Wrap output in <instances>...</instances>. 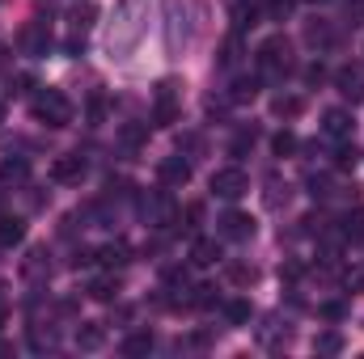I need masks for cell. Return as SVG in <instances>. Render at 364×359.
Wrapping results in <instances>:
<instances>
[{"label": "cell", "mask_w": 364, "mask_h": 359, "mask_svg": "<svg viewBox=\"0 0 364 359\" xmlns=\"http://www.w3.org/2000/svg\"><path fill=\"white\" fill-rule=\"evenodd\" d=\"M140 38H144V9H140V0H123L119 13H114V26H110V34H106L110 60L132 55V51L140 47Z\"/></svg>", "instance_id": "1"}, {"label": "cell", "mask_w": 364, "mask_h": 359, "mask_svg": "<svg viewBox=\"0 0 364 359\" xmlns=\"http://www.w3.org/2000/svg\"><path fill=\"white\" fill-rule=\"evenodd\" d=\"M30 110H34V118L47 123V127H68V123H73V101L60 89H43L30 101Z\"/></svg>", "instance_id": "2"}, {"label": "cell", "mask_w": 364, "mask_h": 359, "mask_svg": "<svg viewBox=\"0 0 364 359\" xmlns=\"http://www.w3.org/2000/svg\"><path fill=\"white\" fill-rule=\"evenodd\" d=\"M292 55V43L284 38V34H272L267 43H259V51H255V64H259V72H272V77H279V72H288V60Z\"/></svg>", "instance_id": "3"}, {"label": "cell", "mask_w": 364, "mask_h": 359, "mask_svg": "<svg viewBox=\"0 0 364 359\" xmlns=\"http://www.w3.org/2000/svg\"><path fill=\"white\" fill-rule=\"evenodd\" d=\"M246 190H250V178H246V170H237V165H225V170L212 174V194H216V199L237 203Z\"/></svg>", "instance_id": "4"}, {"label": "cell", "mask_w": 364, "mask_h": 359, "mask_svg": "<svg viewBox=\"0 0 364 359\" xmlns=\"http://www.w3.org/2000/svg\"><path fill=\"white\" fill-rule=\"evenodd\" d=\"M178 85L174 81H161L157 85V101H153V123L157 127H174L178 123Z\"/></svg>", "instance_id": "5"}, {"label": "cell", "mask_w": 364, "mask_h": 359, "mask_svg": "<svg viewBox=\"0 0 364 359\" xmlns=\"http://www.w3.org/2000/svg\"><path fill=\"white\" fill-rule=\"evenodd\" d=\"M216 233H220L225 241H250V237H255V220H250L246 211H225L220 224H216Z\"/></svg>", "instance_id": "6"}, {"label": "cell", "mask_w": 364, "mask_h": 359, "mask_svg": "<svg viewBox=\"0 0 364 359\" xmlns=\"http://www.w3.org/2000/svg\"><path fill=\"white\" fill-rule=\"evenodd\" d=\"M335 89L343 93L352 106L364 101V68H352V64H348V68H339V72H335Z\"/></svg>", "instance_id": "7"}, {"label": "cell", "mask_w": 364, "mask_h": 359, "mask_svg": "<svg viewBox=\"0 0 364 359\" xmlns=\"http://www.w3.org/2000/svg\"><path fill=\"white\" fill-rule=\"evenodd\" d=\"M47 47H51L47 21H30V26L21 30V51H26V55H47Z\"/></svg>", "instance_id": "8"}, {"label": "cell", "mask_w": 364, "mask_h": 359, "mask_svg": "<svg viewBox=\"0 0 364 359\" xmlns=\"http://www.w3.org/2000/svg\"><path fill=\"white\" fill-rule=\"evenodd\" d=\"M157 178H161V186H186V182H191V161L166 157V161L157 165Z\"/></svg>", "instance_id": "9"}, {"label": "cell", "mask_w": 364, "mask_h": 359, "mask_svg": "<svg viewBox=\"0 0 364 359\" xmlns=\"http://www.w3.org/2000/svg\"><path fill=\"white\" fill-rule=\"evenodd\" d=\"M51 178L64 182V186H81V178H85V161H81V157H60V161L51 165Z\"/></svg>", "instance_id": "10"}, {"label": "cell", "mask_w": 364, "mask_h": 359, "mask_svg": "<svg viewBox=\"0 0 364 359\" xmlns=\"http://www.w3.org/2000/svg\"><path fill=\"white\" fill-rule=\"evenodd\" d=\"M352 127H356V123H352V114H348V110H326V114H322V131H326V136H335V140H348V136H352Z\"/></svg>", "instance_id": "11"}, {"label": "cell", "mask_w": 364, "mask_h": 359, "mask_svg": "<svg viewBox=\"0 0 364 359\" xmlns=\"http://www.w3.org/2000/svg\"><path fill=\"white\" fill-rule=\"evenodd\" d=\"M102 343H106V326L102 321H81L77 326V347L81 351H97Z\"/></svg>", "instance_id": "12"}, {"label": "cell", "mask_w": 364, "mask_h": 359, "mask_svg": "<svg viewBox=\"0 0 364 359\" xmlns=\"http://www.w3.org/2000/svg\"><path fill=\"white\" fill-rule=\"evenodd\" d=\"M119 292H123L119 275H97V279L90 283V296H93V300H102V304H110V300H114Z\"/></svg>", "instance_id": "13"}, {"label": "cell", "mask_w": 364, "mask_h": 359, "mask_svg": "<svg viewBox=\"0 0 364 359\" xmlns=\"http://www.w3.org/2000/svg\"><path fill=\"white\" fill-rule=\"evenodd\" d=\"M127 258H132V245L127 241H110V245L97 250V263H106V267H123Z\"/></svg>", "instance_id": "14"}, {"label": "cell", "mask_w": 364, "mask_h": 359, "mask_svg": "<svg viewBox=\"0 0 364 359\" xmlns=\"http://www.w3.org/2000/svg\"><path fill=\"white\" fill-rule=\"evenodd\" d=\"M216 258H220V245H216V241H208V237H199V241L191 245V263H195V267H212Z\"/></svg>", "instance_id": "15"}, {"label": "cell", "mask_w": 364, "mask_h": 359, "mask_svg": "<svg viewBox=\"0 0 364 359\" xmlns=\"http://www.w3.org/2000/svg\"><path fill=\"white\" fill-rule=\"evenodd\" d=\"M149 351H153V334H149V330H136V334H127V338H123V355H127V359L149 355Z\"/></svg>", "instance_id": "16"}, {"label": "cell", "mask_w": 364, "mask_h": 359, "mask_svg": "<svg viewBox=\"0 0 364 359\" xmlns=\"http://www.w3.org/2000/svg\"><path fill=\"white\" fill-rule=\"evenodd\" d=\"M26 241V224L17 216H4L0 220V245H21Z\"/></svg>", "instance_id": "17"}, {"label": "cell", "mask_w": 364, "mask_h": 359, "mask_svg": "<svg viewBox=\"0 0 364 359\" xmlns=\"http://www.w3.org/2000/svg\"><path fill=\"white\" fill-rule=\"evenodd\" d=\"M225 317H229V326H250L255 309H250V300H229L225 304Z\"/></svg>", "instance_id": "18"}, {"label": "cell", "mask_w": 364, "mask_h": 359, "mask_svg": "<svg viewBox=\"0 0 364 359\" xmlns=\"http://www.w3.org/2000/svg\"><path fill=\"white\" fill-rule=\"evenodd\" d=\"M26 178H30V165H26L21 157H17V161H0V182H4V186L26 182Z\"/></svg>", "instance_id": "19"}, {"label": "cell", "mask_w": 364, "mask_h": 359, "mask_svg": "<svg viewBox=\"0 0 364 359\" xmlns=\"http://www.w3.org/2000/svg\"><path fill=\"white\" fill-rule=\"evenodd\" d=\"M255 93H259V77H237L229 101H255Z\"/></svg>", "instance_id": "20"}, {"label": "cell", "mask_w": 364, "mask_h": 359, "mask_svg": "<svg viewBox=\"0 0 364 359\" xmlns=\"http://www.w3.org/2000/svg\"><path fill=\"white\" fill-rule=\"evenodd\" d=\"M301 106H305V101H301V97H292V93H279V97L272 101V110L279 114V118H296V114H301Z\"/></svg>", "instance_id": "21"}, {"label": "cell", "mask_w": 364, "mask_h": 359, "mask_svg": "<svg viewBox=\"0 0 364 359\" xmlns=\"http://www.w3.org/2000/svg\"><path fill=\"white\" fill-rule=\"evenodd\" d=\"M314 351H318V355H339V351H343V338H339L335 330H326V334L314 338Z\"/></svg>", "instance_id": "22"}, {"label": "cell", "mask_w": 364, "mask_h": 359, "mask_svg": "<svg viewBox=\"0 0 364 359\" xmlns=\"http://www.w3.org/2000/svg\"><path fill=\"white\" fill-rule=\"evenodd\" d=\"M93 17H97V9H93V4H81V9H73V17H68V21H73V30H77V34H85V30L93 26Z\"/></svg>", "instance_id": "23"}, {"label": "cell", "mask_w": 364, "mask_h": 359, "mask_svg": "<svg viewBox=\"0 0 364 359\" xmlns=\"http://www.w3.org/2000/svg\"><path fill=\"white\" fill-rule=\"evenodd\" d=\"M229 279H233L237 287H250V283L259 279V270H255V267H246V263H229Z\"/></svg>", "instance_id": "24"}, {"label": "cell", "mask_w": 364, "mask_h": 359, "mask_svg": "<svg viewBox=\"0 0 364 359\" xmlns=\"http://www.w3.org/2000/svg\"><path fill=\"white\" fill-rule=\"evenodd\" d=\"M343 237H352V241H364V207H356V211L343 220Z\"/></svg>", "instance_id": "25"}, {"label": "cell", "mask_w": 364, "mask_h": 359, "mask_svg": "<svg viewBox=\"0 0 364 359\" xmlns=\"http://www.w3.org/2000/svg\"><path fill=\"white\" fill-rule=\"evenodd\" d=\"M305 43H309V47H326V43H331V26H326V21L305 26Z\"/></svg>", "instance_id": "26"}, {"label": "cell", "mask_w": 364, "mask_h": 359, "mask_svg": "<svg viewBox=\"0 0 364 359\" xmlns=\"http://www.w3.org/2000/svg\"><path fill=\"white\" fill-rule=\"evenodd\" d=\"M272 153H275V157H288V153H296V136H292V131H279V136L272 140Z\"/></svg>", "instance_id": "27"}, {"label": "cell", "mask_w": 364, "mask_h": 359, "mask_svg": "<svg viewBox=\"0 0 364 359\" xmlns=\"http://www.w3.org/2000/svg\"><path fill=\"white\" fill-rule=\"evenodd\" d=\"M292 4H296V0H267V17H272V21H288Z\"/></svg>", "instance_id": "28"}, {"label": "cell", "mask_w": 364, "mask_h": 359, "mask_svg": "<svg viewBox=\"0 0 364 359\" xmlns=\"http://www.w3.org/2000/svg\"><path fill=\"white\" fill-rule=\"evenodd\" d=\"M352 165H356V144H343L335 153V170H352Z\"/></svg>", "instance_id": "29"}, {"label": "cell", "mask_w": 364, "mask_h": 359, "mask_svg": "<svg viewBox=\"0 0 364 359\" xmlns=\"http://www.w3.org/2000/svg\"><path fill=\"white\" fill-rule=\"evenodd\" d=\"M255 140H259L255 131H242V136L233 140V148H229V153H233V157H242V153H250V148H255Z\"/></svg>", "instance_id": "30"}, {"label": "cell", "mask_w": 364, "mask_h": 359, "mask_svg": "<svg viewBox=\"0 0 364 359\" xmlns=\"http://www.w3.org/2000/svg\"><path fill=\"white\" fill-rule=\"evenodd\" d=\"M203 220V203H186V233H195Z\"/></svg>", "instance_id": "31"}, {"label": "cell", "mask_w": 364, "mask_h": 359, "mask_svg": "<svg viewBox=\"0 0 364 359\" xmlns=\"http://www.w3.org/2000/svg\"><path fill=\"white\" fill-rule=\"evenodd\" d=\"M318 313H322V317H326V321H343V317H348V309H343V304H339V300H331V304H322V309H318Z\"/></svg>", "instance_id": "32"}, {"label": "cell", "mask_w": 364, "mask_h": 359, "mask_svg": "<svg viewBox=\"0 0 364 359\" xmlns=\"http://www.w3.org/2000/svg\"><path fill=\"white\" fill-rule=\"evenodd\" d=\"M322 77H326L322 64H309V68H305V81H309V85H322Z\"/></svg>", "instance_id": "33"}, {"label": "cell", "mask_w": 364, "mask_h": 359, "mask_svg": "<svg viewBox=\"0 0 364 359\" xmlns=\"http://www.w3.org/2000/svg\"><path fill=\"white\" fill-rule=\"evenodd\" d=\"M301 263H284V267H279V279H288V283H292V279H301Z\"/></svg>", "instance_id": "34"}, {"label": "cell", "mask_w": 364, "mask_h": 359, "mask_svg": "<svg viewBox=\"0 0 364 359\" xmlns=\"http://www.w3.org/2000/svg\"><path fill=\"white\" fill-rule=\"evenodd\" d=\"M123 140H127V144H132V148H136V144H140V140H144V127H127V131H123Z\"/></svg>", "instance_id": "35"}, {"label": "cell", "mask_w": 364, "mask_h": 359, "mask_svg": "<svg viewBox=\"0 0 364 359\" xmlns=\"http://www.w3.org/2000/svg\"><path fill=\"white\" fill-rule=\"evenodd\" d=\"M90 123H93V127L102 123V97H93V101H90Z\"/></svg>", "instance_id": "36"}, {"label": "cell", "mask_w": 364, "mask_h": 359, "mask_svg": "<svg viewBox=\"0 0 364 359\" xmlns=\"http://www.w3.org/2000/svg\"><path fill=\"white\" fill-rule=\"evenodd\" d=\"M348 283H352L356 292H364V270H356V275H348Z\"/></svg>", "instance_id": "37"}, {"label": "cell", "mask_w": 364, "mask_h": 359, "mask_svg": "<svg viewBox=\"0 0 364 359\" xmlns=\"http://www.w3.org/2000/svg\"><path fill=\"white\" fill-rule=\"evenodd\" d=\"M4 68H9V47L0 43V72H4Z\"/></svg>", "instance_id": "38"}, {"label": "cell", "mask_w": 364, "mask_h": 359, "mask_svg": "<svg viewBox=\"0 0 364 359\" xmlns=\"http://www.w3.org/2000/svg\"><path fill=\"white\" fill-rule=\"evenodd\" d=\"M4 321H9V304L0 300V326H4Z\"/></svg>", "instance_id": "39"}, {"label": "cell", "mask_w": 364, "mask_h": 359, "mask_svg": "<svg viewBox=\"0 0 364 359\" xmlns=\"http://www.w3.org/2000/svg\"><path fill=\"white\" fill-rule=\"evenodd\" d=\"M0 123H4V106H0Z\"/></svg>", "instance_id": "40"}, {"label": "cell", "mask_w": 364, "mask_h": 359, "mask_svg": "<svg viewBox=\"0 0 364 359\" xmlns=\"http://www.w3.org/2000/svg\"><path fill=\"white\" fill-rule=\"evenodd\" d=\"M314 4H322V0H314Z\"/></svg>", "instance_id": "41"}]
</instances>
